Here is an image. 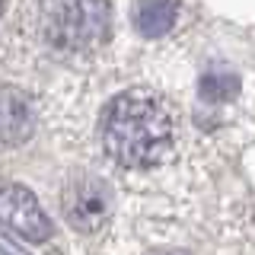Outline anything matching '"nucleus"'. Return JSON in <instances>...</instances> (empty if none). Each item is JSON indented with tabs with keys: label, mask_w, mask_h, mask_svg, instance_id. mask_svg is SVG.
Here are the masks:
<instances>
[{
	"label": "nucleus",
	"mask_w": 255,
	"mask_h": 255,
	"mask_svg": "<svg viewBox=\"0 0 255 255\" xmlns=\"http://www.w3.org/2000/svg\"><path fill=\"white\" fill-rule=\"evenodd\" d=\"M102 147L118 166L153 169L172 153L175 128L172 115L153 93H118L102 112Z\"/></svg>",
	"instance_id": "nucleus-1"
},
{
	"label": "nucleus",
	"mask_w": 255,
	"mask_h": 255,
	"mask_svg": "<svg viewBox=\"0 0 255 255\" xmlns=\"http://www.w3.org/2000/svg\"><path fill=\"white\" fill-rule=\"evenodd\" d=\"M109 0H42V32L61 51H86L109 38Z\"/></svg>",
	"instance_id": "nucleus-2"
},
{
	"label": "nucleus",
	"mask_w": 255,
	"mask_h": 255,
	"mask_svg": "<svg viewBox=\"0 0 255 255\" xmlns=\"http://www.w3.org/2000/svg\"><path fill=\"white\" fill-rule=\"evenodd\" d=\"M64 220L80 233H96L112 217V188L96 175H77L61 191Z\"/></svg>",
	"instance_id": "nucleus-3"
},
{
	"label": "nucleus",
	"mask_w": 255,
	"mask_h": 255,
	"mask_svg": "<svg viewBox=\"0 0 255 255\" xmlns=\"http://www.w3.org/2000/svg\"><path fill=\"white\" fill-rule=\"evenodd\" d=\"M0 223L6 230H13L16 236L29 239V243H45L54 233L45 207L38 204V198L26 185H3L0 188Z\"/></svg>",
	"instance_id": "nucleus-4"
},
{
	"label": "nucleus",
	"mask_w": 255,
	"mask_h": 255,
	"mask_svg": "<svg viewBox=\"0 0 255 255\" xmlns=\"http://www.w3.org/2000/svg\"><path fill=\"white\" fill-rule=\"evenodd\" d=\"M35 134V109L26 99V93L3 86L0 90V143L19 147Z\"/></svg>",
	"instance_id": "nucleus-5"
},
{
	"label": "nucleus",
	"mask_w": 255,
	"mask_h": 255,
	"mask_svg": "<svg viewBox=\"0 0 255 255\" xmlns=\"http://www.w3.org/2000/svg\"><path fill=\"white\" fill-rule=\"evenodd\" d=\"M175 16H179V6H175L172 0H140L134 22H137L140 35L159 38L175 26Z\"/></svg>",
	"instance_id": "nucleus-6"
},
{
	"label": "nucleus",
	"mask_w": 255,
	"mask_h": 255,
	"mask_svg": "<svg viewBox=\"0 0 255 255\" xmlns=\"http://www.w3.org/2000/svg\"><path fill=\"white\" fill-rule=\"evenodd\" d=\"M236 90H239L236 77H233V74H227V70H214V74L201 77V96H204V99H211V102L233 99Z\"/></svg>",
	"instance_id": "nucleus-7"
},
{
	"label": "nucleus",
	"mask_w": 255,
	"mask_h": 255,
	"mask_svg": "<svg viewBox=\"0 0 255 255\" xmlns=\"http://www.w3.org/2000/svg\"><path fill=\"white\" fill-rule=\"evenodd\" d=\"M0 10H3V0H0Z\"/></svg>",
	"instance_id": "nucleus-8"
}]
</instances>
